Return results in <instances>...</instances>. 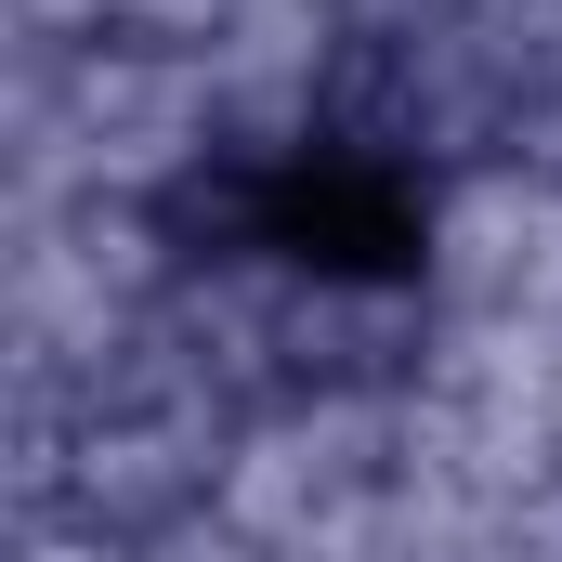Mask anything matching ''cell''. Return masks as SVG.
<instances>
[{
  "label": "cell",
  "mask_w": 562,
  "mask_h": 562,
  "mask_svg": "<svg viewBox=\"0 0 562 562\" xmlns=\"http://www.w3.org/2000/svg\"><path fill=\"white\" fill-rule=\"evenodd\" d=\"M276 249H301V262H393L406 249V210H393V183H353V170H301L276 196Z\"/></svg>",
  "instance_id": "1"
}]
</instances>
